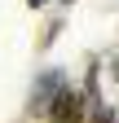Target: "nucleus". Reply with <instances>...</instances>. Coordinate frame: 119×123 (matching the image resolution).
<instances>
[{"mask_svg":"<svg viewBox=\"0 0 119 123\" xmlns=\"http://www.w3.org/2000/svg\"><path fill=\"white\" fill-rule=\"evenodd\" d=\"M88 123H119V119H115L110 110H97V114H93V119H88Z\"/></svg>","mask_w":119,"mask_h":123,"instance_id":"7ed1b4c3","label":"nucleus"},{"mask_svg":"<svg viewBox=\"0 0 119 123\" xmlns=\"http://www.w3.org/2000/svg\"><path fill=\"white\" fill-rule=\"evenodd\" d=\"M26 5H31V9H44V5H49V0H26Z\"/></svg>","mask_w":119,"mask_h":123,"instance_id":"20e7f679","label":"nucleus"},{"mask_svg":"<svg viewBox=\"0 0 119 123\" xmlns=\"http://www.w3.org/2000/svg\"><path fill=\"white\" fill-rule=\"evenodd\" d=\"M57 88H62L57 70L40 75V79H35V92H31V114H44V110H49V101H53V92H57Z\"/></svg>","mask_w":119,"mask_h":123,"instance_id":"f03ea898","label":"nucleus"},{"mask_svg":"<svg viewBox=\"0 0 119 123\" xmlns=\"http://www.w3.org/2000/svg\"><path fill=\"white\" fill-rule=\"evenodd\" d=\"M110 70H115V79H119V57H115V62H110Z\"/></svg>","mask_w":119,"mask_h":123,"instance_id":"39448f33","label":"nucleus"},{"mask_svg":"<svg viewBox=\"0 0 119 123\" xmlns=\"http://www.w3.org/2000/svg\"><path fill=\"white\" fill-rule=\"evenodd\" d=\"M44 114H49V123H79V114H84V92L79 88H57Z\"/></svg>","mask_w":119,"mask_h":123,"instance_id":"f257e3e1","label":"nucleus"}]
</instances>
